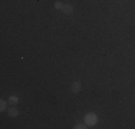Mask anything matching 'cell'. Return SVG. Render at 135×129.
<instances>
[{
	"label": "cell",
	"mask_w": 135,
	"mask_h": 129,
	"mask_svg": "<svg viewBox=\"0 0 135 129\" xmlns=\"http://www.w3.org/2000/svg\"><path fill=\"white\" fill-rule=\"evenodd\" d=\"M85 123L88 125L89 128L95 126V125L98 123V115L94 113V112H88V113L85 115Z\"/></svg>",
	"instance_id": "6da1fadb"
},
{
	"label": "cell",
	"mask_w": 135,
	"mask_h": 129,
	"mask_svg": "<svg viewBox=\"0 0 135 129\" xmlns=\"http://www.w3.org/2000/svg\"><path fill=\"white\" fill-rule=\"evenodd\" d=\"M81 89H82V83H81V80H75V82L72 83V86H70V90H72V93H79L81 92Z\"/></svg>",
	"instance_id": "7a4b0ae2"
},
{
	"label": "cell",
	"mask_w": 135,
	"mask_h": 129,
	"mask_svg": "<svg viewBox=\"0 0 135 129\" xmlns=\"http://www.w3.org/2000/svg\"><path fill=\"white\" fill-rule=\"evenodd\" d=\"M62 12L65 13V14H72L73 13V6L72 4H63V7H62Z\"/></svg>",
	"instance_id": "3957f363"
},
{
	"label": "cell",
	"mask_w": 135,
	"mask_h": 129,
	"mask_svg": "<svg viewBox=\"0 0 135 129\" xmlns=\"http://www.w3.org/2000/svg\"><path fill=\"white\" fill-rule=\"evenodd\" d=\"M19 101H20V99H19V96H16V95H12V96H9V103H10V105H13V106H16L19 103Z\"/></svg>",
	"instance_id": "277c9868"
},
{
	"label": "cell",
	"mask_w": 135,
	"mask_h": 129,
	"mask_svg": "<svg viewBox=\"0 0 135 129\" xmlns=\"http://www.w3.org/2000/svg\"><path fill=\"white\" fill-rule=\"evenodd\" d=\"M7 103H9V101H4V99L0 101V111H2V112L9 111V109H7Z\"/></svg>",
	"instance_id": "5b68a950"
},
{
	"label": "cell",
	"mask_w": 135,
	"mask_h": 129,
	"mask_svg": "<svg viewBox=\"0 0 135 129\" xmlns=\"http://www.w3.org/2000/svg\"><path fill=\"white\" fill-rule=\"evenodd\" d=\"M7 113H9V116H12V118H16V116L19 115V109L17 108H10L7 111Z\"/></svg>",
	"instance_id": "8992f818"
},
{
	"label": "cell",
	"mask_w": 135,
	"mask_h": 129,
	"mask_svg": "<svg viewBox=\"0 0 135 129\" xmlns=\"http://www.w3.org/2000/svg\"><path fill=\"white\" fill-rule=\"evenodd\" d=\"M86 128H89L86 123H76L75 126H73V129H86Z\"/></svg>",
	"instance_id": "52a82bcc"
},
{
	"label": "cell",
	"mask_w": 135,
	"mask_h": 129,
	"mask_svg": "<svg viewBox=\"0 0 135 129\" xmlns=\"http://www.w3.org/2000/svg\"><path fill=\"white\" fill-rule=\"evenodd\" d=\"M63 4H65V3H62V2H56V3H55V9H56V10H62Z\"/></svg>",
	"instance_id": "ba28073f"
}]
</instances>
